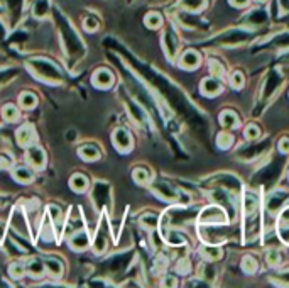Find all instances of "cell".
Instances as JSON below:
<instances>
[{
	"instance_id": "8992f818",
	"label": "cell",
	"mask_w": 289,
	"mask_h": 288,
	"mask_svg": "<svg viewBox=\"0 0 289 288\" xmlns=\"http://www.w3.org/2000/svg\"><path fill=\"white\" fill-rule=\"evenodd\" d=\"M46 266H48V271L53 276H59L63 273V263L59 261V259H56V258L46 259Z\"/></svg>"
},
{
	"instance_id": "d6986e66",
	"label": "cell",
	"mask_w": 289,
	"mask_h": 288,
	"mask_svg": "<svg viewBox=\"0 0 289 288\" xmlns=\"http://www.w3.org/2000/svg\"><path fill=\"white\" fill-rule=\"evenodd\" d=\"M134 178H136L139 183H146L147 180H149V175H147V171H146V170L137 168L136 171H134Z\"/></svg>"
},
{
	"instance_id": "4fadbf2b",
	"label": "cell",
	"mask_w": 289,
	"mask_h": 288,
	"mask_svg": "<svg viewBox=\"0 0 289 288\" xmlns=\"http://www.w3.org/2000/svg\"><path fill=\"white\" fill-rule=\"evenodd\" d=\"M203 88H205V92H208L210 95H215L218 90H220V82H215V78H207L203 83Z\"/></svg>"
},
{
	"instance_id": "e0dca14e",
	"label": "cell",
	"mask_w": 289,
	"mask_h": 288,
	"mask_svg": "<svg viewBox=\"0 0 289 288\" xmlns=\"http://www.w3.org/2000/svg\"><path fill=\"white\" fill-rule=\"evenodd\" d=\"M29 273L31 275H34V276H39L41 273H43V269H44V266H43V263L39 261V259H34V261H32L31 264H29Z\"/></svg>"
},
{
	"instance_id": "7402d4cb",
	"label": "cell",
	"mask_w": 289,
	"mask_h": 288,
	"mask_svg": "<svg viewBox=\"0 0 289 288\" xmlns=\"http://www.w3.org/2000/svg\"><path fill=\"white\" fill-rule=\"evenodd\" d=\"M245 132H247V137H249V139H255V137L259 136V129L255 127V125H250V127H247Z\"/></svg>"
},
{
	"instance_id": "ffe728a7",
	"label": "cell",
	"mask_w": 289,
	"mask_h": 288,
	"mask_svg": "<svg viewBox=\"0 0 289 288\" xmlns=\"http://www.w3.org/2000/svg\"><path fill=\"white\" fill-rule=\"evenodd\" d=\"M26 273V268L21 266V264H12L11 266V275L12 276H22Z\"/></svg>"
},
{
	"instance_id": "9c48e42d",
	"label": "cell",
	"mask_w": 289,
	"mask_h": 288,
	"mask_svg": "<svg viewBox=\"0 0 289 288\" xmlns=\"http://www.w3.org/2000/svg\"><path fill=\"white\" fill-rule=\"evenodd\" d=\"M80 155H81L83 160H86V161H95V160H99L100 153H99V150H97L95 146H83L81 151H80Z\"/></svg>"
},
{
	"instance_id": "9a60e30c",
	"label": "cell",
	"mask_w": 289,
	"mask_h": 288,
	"mask_svg": "<svg viewBox=\"0 0 289 288\" xmlns=\"http://www.w3.org/2000/svg\"><path fill=\"white\" fill-rule=\"evenodd\" d=\"M48 9H49L48 0H37L34 6V14L37 17H44L46 14H48Z\"/></svg>"
},
{
	"instance_id": "7a4b0ae2",
	"label": "cell",
	"mask_w": 289,
	"mask_h": 288,
	"mask_svg": "<svg viewBox=\"0 0 289 288\" xmlns=\"http://www.w3.org/2000/svg\"><path fill=\"white\" fill-rule=\"evenodd\" d=\"M27 161L32 165V166H36V168H43V165H44V153L39 150L37 146H32L27 150Z\"/></svg>"
},
{
	"instance_id": "30bf717a",
	"label": "cell",
	"mask_w": 289,
	"mask_h": 288,
	"mask_svg": "<svg viewBox=\"0 0 289 288\" xmlns=\"http://www.w3.org/2000/svg\"><path fill=\"white\" fill-rule=\"evenodd\" d=\"M95 83L99 87H110L112 85V75L107 69H100L95 75Z\"/></svg>"
},
{
	"instance_id": "52a82bcc",
	"label": "cell",
	"mask_w": 289,
	"mask_h": 288,
	"mask_svg": "<svg viewBox=\"0 0 289 288\" xmlns=\"http://www.w3.org/2000/svg\"><path fill=\"white\" fill-rule=\"evenodd\" d=\"M181 7H184L189 12H198L205 7V0H181Z\"/></svg>"
},
{
	"instance_id": "277c9868",
	"label": "cell",
	"mask_w": 289,
	"mask_h": 288,
	"mask_svg": "<svg viewBox=\"0 0 289 288\" xmlns=\"http://www.w3.org/2000/svg\"><path fill=\"white\" fill-rule=\"evenodd\" d=\"M34 139V134H32V129L29 127V125H26V127H22L21 131L17 132V141L21 146H29L31 141Z\"/></svg>"
},
{
	"instance_id": "6da1fadb",
	"label": "cell",
	"mask_w": 289,
	"mask_h": 288,
	"mask_svg": "<svg viewBox=\"0 0 289 288\" xmlns=\"http://www.w3.org/2000/svg\"><path fill=\"white\" fill-rule=\"evenodd\" d=\"M31 68L34 69L41 78H44V80L48 82H53V80L58 82L59 78H61L54 64H51L49 61H44V59H34V61H31Z\"/></svg>"
},
{
	"instance_id": "484cf974",
	"label": "cell",
	"mask_w": 289,
	"mask_h": 288,
	"mask_svg": "<svg viewBox=\"0 0 289 288\" xmlns=\"http://www.w3.org/2000/svg\"><path fill=\"white\" fill-rule=\"evenodd\" d=\"M257 2H265V0H257Z\"/></svg>"
},
{
	"instance_id": "ac0fdd59",
	"label": "cell",
	"mask_w": 289,
	"mask_h": 288,
	"mask_svg": "<svg viewBox=\"0 0 289 288\" xmlns=\"http://www.w3.org/2000/svg\"><path fill=\"white\" fill-rule=\"evenodd\" d=\"M21 102H22V105L26 107V109H32V107L36 105V102H37V99L32 94H26V95H22V99H21Z\"/></svg>"
},
{
	"instance_id": "2e32d148",
	"label": "cell",
	"mask_w": 289,
	"mask_h": 288,
	"mask_svg": "<svg viewBox=\"0 0 289 288\" xmlns=\"http://www.w3.org/2000/svg\"><path fill=\"white\" fill-rule=\"evenodd\" d=\"M19 117V112L14 105H6L4 107V119L9 120V122H14Z\"/></svg>"
},
{
	"instance_id": "ba28073f",
	"label": "cell",
	"mask_w": 289,
	"mask_h": 288,
	"mask_svg": "<svg viewBox=\"0 0 289 288\" xmlns=\"http://www.w3.org/2000/svg\"><path fill=\"white\" fill-rule=\"evenodd\" d=\"M71 246L74 249H85L86 246H88V238H86V234L85 232H76V234L71 238Z\"/></svg>"
},
{
	"instance_id": "5bb4252c",
	"label": "cell",
	"mask_w": 289,
	"mask_h": 288,
	"mask_svg": "<svg viewBox=\"0 0 289 288\" xmlns=\"http://www.w3.org/2000/svg\"><path fill=\"white\" fill-rule=\"evenodd\" d=\"M146 24L151 27V29H156V27H159L162 24V19H161V16L157 12H151L146 17Z\"/></svg>"
},
{
	"instance_id": "5b68a950",
	"label": "cell",
	"mask_w": 289,
	"mask_h": 288,
	"mask_svg": "<svg viewBox=\"0 0 289 288\" xmlns=\"http://www.w3.org/2000/svg\"><path fill=\"white\" fill-rule=\"evenodd\" d=\"M164 41H166V48H167V53L171 54H174L176 53V49H178V46H179V41L178 38H176V34L172 31H167L166 34H164Z\"/></svg>"
},
{
	"instance_id": "7c38bea8",
	"label": "cell",
	"mask_w": 289,
	"mask_h": 288,
	"mask_svg": "<svg viewBox=\"0 0 289 288\" xmlns=\"http://www.w3.org/2000/svg\"><path fill=\"white\" fill-rule=\"evenodd\" d=\"M14 176H16V180H17V182H21V183H27V182H31V180H32L31 170H27L26 166H21V168H17L16 173H14Z\"/></svg>"
},
{
	"instance_id": "d4e9b609",
	"label": "cell",
	"mask_w": 289,
	"mask_h": 288,
	"mask_svg": "<svg viewBox=\"0 0 289 288\" xmlns=\"http://www.w3.org/2000/svg\"><path fill=\"white\" fill-rule=\"evenodd\" d=\"M230 4L232 6H235V7H244L249 4V0H230Z\"/></svg>"
},
{
	"instance_id": "8fae6325",
	"label": "cell",
	"mask_w": 289,
	"mask_h": 288,
	"mask_svg": "<svg viewBox=\"0 0 289 288\" xmlns=\"http://www.w3.org/2000/svg\"><path fill=\"white\" fill-rule=\"evenodd\" d=\"M69 185H71V188L76 190V192H83V190H86L88 182H86V178L83 175H74Z\"/></svg>"
},
{
	"instance_id": "3957f363",
	"label": "cell",
	"mask_w": 289,
	"mask_h": 288,
	"mask_svg": "<svg viewBox=\"0 0 289 288\" xmlns=\"http://www.w3.org/2000/svg\"><path fill=\"white\" fill-rule=\"evenodd\" d=\"M114 141L117 144L119 150L122 151H127L129 146H130V136L127 131H124V129H119V131H115L114 134Z\"/></svg>"
},
{
	"instance_id": "603a6c76",
	"label": "cell",
	"mask_w": 289,
	"mask_h": 288,
	"mask_svg": "<svg viewBox=\"0 0 289 288\" xmlns=\"http://www.w3.org/2000/svg\"><path fill=\"white\" fill-rule=\"evenodd\" d=\"M232 141V137L230 136H227V132H223L220 137H218V144H220L222 148H227V144Z\"/></svg>"
},
{
	"instance_id": "cb8c5ba5",
	"label": "cell",
	"mask_w": 289,
	"mask_h": 288,
	"mask_svg": "<svg viewBox=\"0 0 289 288\" xmlns=\"http://www.w3.org/2000/svg\"><path fill=\"white\" fill-rule=\"evenodd\" d=\"M232 78H234V82H232V83H234V87H240L242 83H244V80H242V75H240V73H235V75L232 77Z\"/></svg>"
},
{
	"instance_id": "44dd1931",
	"label": "cell",
	"mask_w": 289,
	"mask_h": 288,
	"mask_svg": "<svg viewBox=\"0 0 289 288\" xmlns=\"http://www.w3.org/2000/svg\"><path fill=\"white\" fill-rule=\"evenodd\" d=\"M97 27H99V22H97V19H93V17H86L85 19V29L86 31H95Z\"/></svg>"
}]
</instances>
